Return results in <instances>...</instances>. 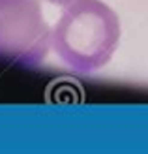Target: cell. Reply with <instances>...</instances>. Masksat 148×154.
I'll use <instances>...</instances> for the list:
<instances>
[{"mask_svg":"<svg viewBox=\"0 0 148 154\" xmlns=\"http://www.w3.org/2000/svg\"><path fill=\"white\" fill-rule=\"evenodd\" d=\"M120 40V21L101 0H73L53 32V45L73 72L90 73L111 60Z\"/></svg>","mask_w":148,"mask_h":154,"instance_id":"obj_1","label":"cell"},{"mask_svg":"<svg viewBox=\"0 0 148 154\" xmlns=\"http://www.w3.org/2000/svg\"><path fill=\"white\" fill-rule=\"evenodd\" d=\"M51 40L40 0H0V57L38 66L47 57Z\"/></svg>","mask_w":148,"mask_h":154,"instance_id":"obj_2","label":"cell"},{"mask_svg":"<svg viewBox=\"0 0 148 154\" xmlns=\"http://www.w3.org/2000/svg\"><path fill=\"white\" fill-rule=\"evenodd\" d=\"M53 4H58V6H68L69 2H73V0H49Z\"/></svg>","mask_w":148,"mask_h":154,"instance_id":"obj_3","label":"cell"}]
</instances>
